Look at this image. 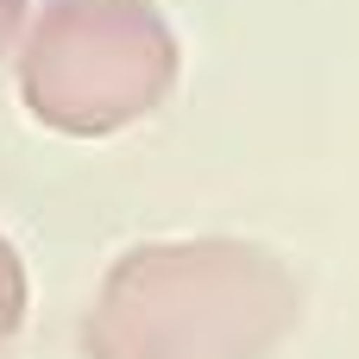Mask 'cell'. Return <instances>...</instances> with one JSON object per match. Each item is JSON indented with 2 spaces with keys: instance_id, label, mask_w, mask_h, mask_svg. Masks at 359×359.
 <instances>
[{
  "instance_id": "7a4b0ae2",
  "label": "cell",
  "mask_w": 359,
  "mask_h": 359,
  "mask_svg": "<svg viewBox=\"0 0 359 359\" xmlns=\"http://www.w3.org/2000/svg\"><path fill=\"white\" fill-rule=\"evenodd\" d=\"M177 63L151 0H44L13 44V88L44 133L114 139L170 101Z\"/></svg>"
},
{
  "instance_id": "3957f363",
  "label": "cell",
  "mask_w": 359,
  "mask_h": 359,
  "mask_svg": "<svg viewBox=\"0 0 359 359\" xmlns=\"http://www.w3.org/2000/svg\"><path fill=\"white\" fill-rule=\"evenodd\" d=\"M25 316H32V278H25V259H19V246L0 233V353L19 341Z\"/></svg>"
},
{
  "instance_id": "277c9868",
  "label": "cell",
  "mask_w": 359,
  "mask_h": 359,
  "mask_svg": "<svg viewBox=\"0 0 359 359\" xmlns=\"http://www.w3.org/2000/svg\"><path fill=\"white\" fill-rule=\"evenodd\" d=\"M25 19H32V0H0V57H13Z\"/></svg>"
},
{
  "instance_id": "6da1fadb",
  "label": "cell",
  "mask_w": 359,
  "mask_h": 359,
  "mask_svg": "<svg viewBox=\"0 0 359 359\" xmlns=\"http://www.w3.org/2000/svg\"><path fill=\"white\" fill-rule=\"evenodd\" d=\"M297 322V278L252 240L126 246L76 328L82 359H265Z\"/></svg>"
}]
</instances>
